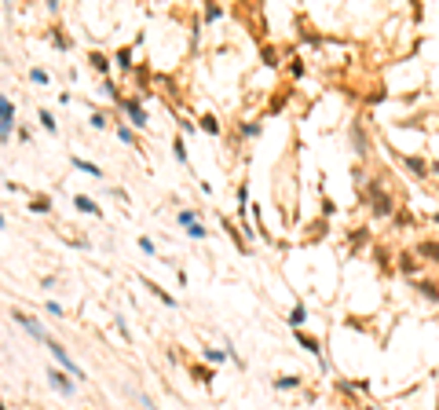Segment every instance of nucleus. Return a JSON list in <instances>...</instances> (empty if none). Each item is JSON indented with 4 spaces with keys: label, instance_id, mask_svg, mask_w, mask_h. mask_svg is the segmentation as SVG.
I'll return each mask as SVG.
<instances>
[{
    "label": "nucleus",
    "instance_id": "obj_1",
    "mask_svg": "<svg viewBox=\"0 0 439 410\" xmlns=\"http://www.w3.org/2000/svg\"><path fill=\"white\" fill-rule=\"evenodd\" d=\"M44 348H48V352L55 355V362H59V366H62V370H70V374L77 377V381H84V370H81V366H77V362H73V355H70L66 348H62V344H59L55 337H48V334H44Z\"/></svg>",
    "mask_w": 439,
    "mask_h": 410
},
{
    "label": "nucleus",
    "instance_id": "obj_2",
    "mask_svg": "<svg viewBox=\"0 0 439 410\" xmlns=\"http://www.w3.org/2000/svg\"><path fill=\"white\" fill-rule=\"evenodd\" d=\"M293 334H296V341H300V344H304V348H308L311 355H319V362H322V370H326V355H322V344H319L315 337H308L304 330H293Z\"/></svg>",
    "mask_w": 439,
    "mask_h": 410
},
{
    "label": "nucleus",
    "instance_id": "obj_3",
    "mask_svg": "<svg viewBox=\"0 0 439 410\" xmlns=\"http://www.w3.org/2000/svg\"><path fill=\"white\" fill-rule=\"evenodd\" d=\"M124 110H128L132 125H139V129L147 125V110H143V103H139V99H124Z\"/></svg>",
    "mask_w": 439,
    "mask_h": 410
},
{
    "label": "nucleus",
    "instance_id": "obj_4",
    "mask_svg": "<svg viewBox=\"0 0 439 410\" xmlns=\"http://www.w3.org/2000/svg\"><path fill=\"white\" fill-rule=\"evenodd\" d=\"M48 381L62 392V396H70V392H73V381H70V377L62 374V370H48Z\"/></svg>",
    "mask_w": 439,
    "mask_h": 410
},
{
    "label": "nucleus",
    "instance_id": "obj_5",
    "mask_svg": "<svg viewBox=\"0 0 439 410\" xmlns=\"http://www.w3.org/2000/svg\"><path fill=\"white\" fill-rule=\"evenodd\" d=\"M11 319L19 322V326H26V330H29V334H33V337H40V341H44V330H40V326H37L33 319H29L26 311H11Z\"/></svg>",
    "mask_w": 439,
    "mask_h": 410
},
{
    "label": "nucleus",
    "instance_id": "obj_6",
    "mask_svg": "<svg viewBox=\"0 0 439 410\" xmlns=\"http://www.w3.org/2000/svg\"><path fill=\"white\" fill-rule=\"evenodd\" d=\"M73 205H77V209H81V213H92V216H99V213H103V209H99V205L92 201L88 194H77V198H73Z\"/></svg>",
    "mask_w": 439,
    "mask_h": 410
},
{
    "label": "nucleus",
    "instance_id": "obj_7",
    "mask_svg": "<svg viewBox=\"0 0 439 410\" xmlns=\"http://www.w3.org/2000/svg\"><path fill=\"white\" fill-rule=\"evenodd\" d=\"M73 169L88 172V176H103V169H99V165H92V161H84V157H73Z\"/></svg>",
    "mask_w": 439,
    "mask_h": 410
},
{
    "label": "nucleus",
    "instance_id": "obj_8",
    "mask_svg": "<svg viewBox=\"0 0 439 410\" xmlns=\"http://www.w3.org/2000/svg\"><path fill=\"white\" fill-rule=\"evenodd\" d=\"M0 121H15V103L0 96Z\"/></svg>",
    "mask_w": 439,
    "mask_h": 410
},
{
    "label": "nucleus",
    "instance_id": "obj_9",
    "mask_svg": "<svg viewBox=\"0 0 439 410\" xmlns=\"http://www.w3.org/2000/svg\"><path fill=\"white\" fill-rule=\"evenodd\" d=\"M304 315H308V311H304V304H296V308H293V315H289V326H293V330H300Z\"/></svg>",
    "mask_w": 439,
    "mask_h": 410
},
{
    "label": "nucleus",
    "instance_id": "obj_10",
    "mask_svg": "<svg viewBox=\"0 0 439 410\" xmlns=\"http://www.w3.org/2000/svg\"><path fill=\"white\" fill-rule=\"evenodd\" d=\"M406 165H410V169L417 172V176H421V180H425V172H428V165H425V161H421V157H406Z\"/></svg>",
    "mask_w": 439,
    "mask_h": 410
},
{
    "label": "nucleus",
    "instance_id": "obj_11",
    "mask_svg": "<svg viewBox=\"0 0 439 410\" xmlns=\"http://www.w3.org/2000/svg\"><path fill=\"white\" fill-rule=\"evenodd\" d=\"M29 81H33V85H48V70L33 66V70H29Z\"/></svg>",
    "mask_w": 439,
    "mask_h": 410
},
{
    "label": "nucleus",
    "instance_id": "obj_12",
    "mask_svg": "<svg viewBox=\"0 0 439 410\" xmlns=\"http://www.w3.org/2000/svg\"><path fill=\"white\" fill-rule=\"evenodd\" d=\"M421 257H432V260H439V245H435V242H421Z\"/></svg>",
    "mask_w": 439,
    "mask_h": 410
},
{
    "label": "nucleus",
    "instance_id": "obj_13",
    "mask_svg": "<svg viewBox=\"0 0 439 410\" xmlns=\"http://www.w3.org/2000/svg\"><path fill=\"white\" fill-rule=\"evenodd\" d=\"M92 66H96V70H99V73H106V70H110V59H106V55H99V52H96V55H92Z\"/></svg>",
    "mask_w": 439,
    "mask_h": 410
},
{
    "label": "nucleus",
    "instance_id": "obj_14",
    "mask_svg": "<svg viewBox=\"0 0 439 410\" xmlns=\"http://www.w3.org/2000/svg\"><path fill=\"white\" fill-rule=\"evenodd\" d=\"M37 121H40V125H44L48 132H55V129H59V125H55V117L48 114V110H40V117H37Z\"/></svg>",
    "mask_w": 439,
    "mask_h": 410
},
{
    "label": "nucleus",
    "instance_id": "obj_15",
    "mask_svg": "<svg viewBox=\"0 0 439 410\" xmlns=\"http://www.w3.org/2000/svg\"><path fill=\"white\" fill-rule=\"evenodd\" d=\"M29 209H33V213H48L52 201H48V198H33V205H29Z\"/></svg>",
    "mask_w": 439,
    "mask_h": 410
},
{
    "label": "nucleus",
    "instance_id": "obj_16",
    "mask_svg": "<svg viewBox=\"0 0 439 410\" xmlns=\"http://www.w3.org/2000/svg\"><path fill=\"white\" fill-rule=\"evenodd\" d=\"M180 224H183V227H191V224H198V216H194V209H183V213H180Z\"/></svg>",
    "mask_w": 439,
    "mask_h": 410
},
{
    "label": "nucleus",
    "instance_id": "obj_17",
    "mask_svg": "<svg viewBox=\"0 0 439 410\" xmlns=\"http://www.w3.org/2000/svg\"><path fill=\"white\" fill-rule=\"evenodd\" d=\"M282 392H289V388H296V385H300V381H296V377H278V381H275Z\"/></svg>",
    "mask_w": 439,
    "mask_h": 410
},
{
    "label": "nucleus",
    "instance_id": "obj_18",
    "mask_svg": "<svg viewBox=\"0 0 439 410\" xmlns=\"http://www.w3.org/2000/svg\"><path fill=\"white\" fill-rule=\"evenodd\" d=\"M227 359V352H219V348H209L205 352V362H224Z\"/></svg>",
    "mask_w": 439,
    "mask_h": 410
},
{
    "label": "nucleus",
    "instance_id": "obj_19",
    "mask_svg": "<svg viewBox=\"0 0 439 410\" xmlns=\"http://www.w3.org/2000/svg\"><path fill=\"white\" fill-rule=\"evenodd\" d=\"M172 150H176V161H187V147H183V139H176V143H172Z\"/></svg>",
    "mask_w": 439,
    "mask_h": 410
},
{
    "label": "nucleus",
    "instance_id": "obj_20",
    "mask_svg": "<svg viewBox=\"0 0 439 410\" xmlns=\"http://www.w3.org/2000/svg\"><path fill=\"white\" fill-rule=\"evenodd\" d=\"M201 129L205 132H219V125H216V117H201Z\"/></svg>",
    "mask_w": 439,
    "mask_h": 410
},
{
    "label": "nucleus",
    "instance_id": "obj_21",
    "mask_svg": "<svg viewBox=\"0 0 439 410\" xmlns=\"http://www.w3.org/2000/svg\"><path fill=\"white\" fill-rule=\"evenodd\" d=\"M11 129H15V121H0V139H8Z\"/></svg>",
    "mask_w": 439,
    "mask_h": 410
},
{
    "label": "nucleus",
    "instance_id": "obj_22",
    "mask_svg": "<svg viewBox=\"0 0 439 410\" xmlns=\"http://www.w3.org/2000/svg\"><path fill=\"white\" fill-rule=\"evenodd\" d=\"M187 231H191V238H205V227H201V224H191Z\"/></svg>",
    "mask_w": 439,
    "mask_h": 410
},
{
    "label": "nucleus",
    "instance_id": "obj_23",
    "mask_svg": "<svg viewBox=\"0 0 439 410\" xmlns=\"http://www.w3.org/2000/svg\"><path fill=\"white\" fill-rule=\"evenodd\" d=\"M92 129H106V117L103 114H92Z\"/></svg>",
    "mask_w": 439,
    "mask_h": 410
},
{
    "label": "nucleus",
    "instance_id": "obj_24",
    "mask_svg": "<svg viewBox=\"0 0 439 410\" xmlns=\"http://www.w3.org/2000/svg\"><path fill=\"white\" fill-rule=\"evenodd\" d=\"M205 19H209V22H212V19H219V8H216V4H209V8H205Z\"/></svg>",
    "mask_w": 439,
    "mask_h": 410
},
{
    "label": "nucleus",
    "instance_id": "obj_25",
    "mask_svg": "<svg viewBox=\"0 0 439 410\" xmlns=\"http://www.w3.org/2000/svg\"><path fill=\"white\" fill-rule=\"evenodd\" d=\"M0 410H4V403H0Z\"/></svg>",
    "mask_w": 439,
    "mask_h": 410
}]
</instances>
